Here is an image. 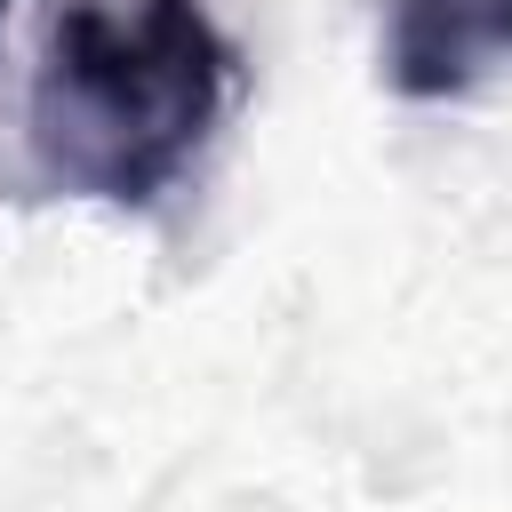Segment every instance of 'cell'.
<instances>
[{
	"mask_svg": "<svg viewBox=\"0 0 512 512\" xmlns=\"http://www.w3.org/2000/svg\"><path fill=\"white\" fill-rule=\"evenodd\" d=\"M232 40L200 0H64L40 32L24 136L48 184L144 208L208 144Z\"/></svg>",
	"mask_w": 512,
	"mask_h": 512,
	"instance_id": "obj_1",
	"label": "cell"
},
{
	"mask_svg": "<svg viewBox=\"0 0 512 512\" xmlns=\"http://www.w3.org/2000/svg\"><path fill=\"white\" fill-rule=\"evenodd\" d=\"M512 56V0H384V80L400 96H456Z\"/></svg>",
	"mask_w": 512,
	"mask_h": 512,
	"instance_id": "obj_2",
	"label": "cell"
},
{
	"mask_svg": "<svg viewBox=\"0 0 512 512\" xmlns=\"http://www.w3.org/2000/svg\"><path fill=\"white\" fill-rule=\"evenodd\" d=\"M0 8H8V0H0Z\"/></svg>",
	"mask_w": 512,
	"mask_h": 512,
	"instance_id": "obj_3",
	"label": "cell"
}]
</instances>
